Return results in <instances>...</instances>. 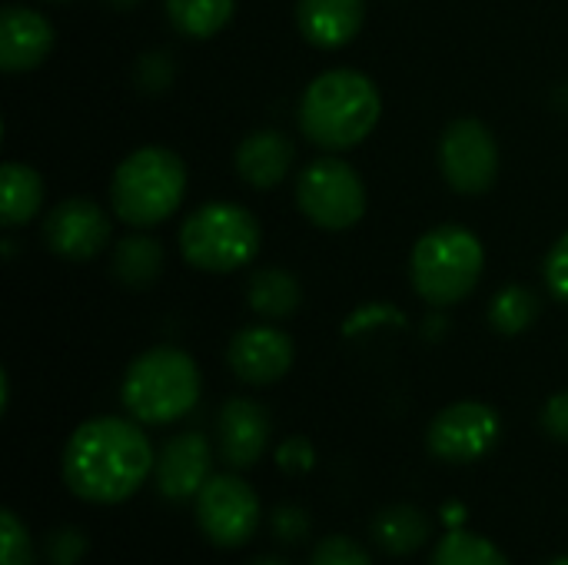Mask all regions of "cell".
Returning <instances> with one entry per match:
<instances>
[{
	"label": "cell",
	"instance_id": "cell-27",
	"mask_svg": "<svg viewBox=\"0 0 568 565\" xmlns=\"http://www.w3.org/2000/svg\"><path fill=\"white\" fill-rule=\"evenodd\" d=\"M310 565H373V556L349 536H326L313 549Z\"/></svg>",
	"mask_w": 568,
	"mask_h": 565
},
{
	"label": "cell",
	"instance_id": "cell-15",
	"mask_svg": "<svg viewBox=\"0 0 568 565\" xmlns=\"http://www.w3.org/2000/svg\"><path fill=\"white\" fill-rule=\"evenodd\" d=\"M53 50L50 20L23 3H7L0 10V67L7 73H23L40 67Z\"/></svg>",
	"mask_w": 568,
	"mask_h": 565
},
{
	"label": "cell",
	"instance_id": "cell-14",
	"mask_svg": "<svg viewBox=\"0 0 568 565\" xmlns=\"http://www.w3.org/2000/svg\"><path fill=\"white\" fill-rule=\"evenodd\" d=\"M273 423L270 413L246 396H233L223 403L220 420H216V443H220V456L226 460V466L233 470H250L253 463H260V456L266 453Z\"/></svg>",
	"mask_w": 568,
	"mask_h": 565
},
{
	"label": "cell",
	"instance_id": "cell-25",
	"mask_svg": "<svg viewBox=\"0 0 568 565\" xmlns=\"http://www.w3.org/2000/svg\"><path fill=\"white\" fill-rule=\"evenodd\" d=\"M0 533H3V549H0V565H33V543L27 526L7 509L0 513Z\"/></svg>",
	"mask_w": 568,
	"mask_h": 565
},
{
	"label": "cell",
	"instance_id": "cell-6",
	"mask_svg": "<svg viewBox=\"0 0 568 565\" xmlns=\"http://www.w3.org/2000/svg\"><path fill=\"white\" fill-rule=\"evenodd\" d=\"M263 230L240 203H206L180 226V253L203 273H233L260 253Z\"/></svg>",
	"mask_w": 568,
	"mask_h": 565
},
{
	"label": "cell",
	"instance_id": "cell-9",
	"mask_svg": "<svg viewBox=\"0 0 568 565\" xmlns=\"http://www.w3.org/2000/svg\"><path fill=\"white\" fill-rule=\"evenodd\" d=\"M439 163L453 190L479 196L499 176V143L486 123L463 117L446 127L439 143Z\"/></svg>",
	"mask_w": 568,
	"mask_h": 565
},
{
	"label": "cell",
	"instance_id": "cell-21",
	"mask_svg": "<svg viewBox=\"0 0 568 565\" xmlns=\"http://www.w3.org/2000/svg\"><path fill=\"white\" fill-rule=\"evenodd\" d=\"M163 273V246L153 236H123L113 250V276L126 286H150Z\"/></svg>",
	"mask_w": 568,
	"mask_h": 565
},
{
	"label": "cell",
	"instance_id": "cell-28",
	"mask_svg": "<svg viewBox=\"0 0 568 565\" xmlns=\"http://www.w3.org/2000/svg\"><path fill=\"white\" fill-rule=\"evenodd\" d=\"M270 529L280 543H303L310 536V516L300 506H276L270 516Z\"/></svg>",
	"mask_w": 568,
	"mask_h": 565
},
{
	"label": "cell",
	"instance_id": "cell-10",
	"mask_svg": "<svg viewBox=\"0 0 568 565\" xmlns=\"http://www.w3.org/2000/svg\"><path fill=\"white\" fill-rule=\"evenodd\" d=\"M503 436V420L493 406L463 400L446 406L429 426V453L443 463H476L483 460Z\"/></svg>",
	"mask_w": 568,
	"mask_h": 565
},
{
	"label": "cell",
	"instance_id": "cell-20",
	"mask_svg": "<svg viewBox=\"0 0 568 565\" xmlns=\"http://www.w3.org/2000/svg\"><path fill=\"white\" fill-rule=\"evenodd\" d=\"M246 300L253 313H260L263 320H286L300 310L303 290H300V280L286 273L283 266H263L250 276Z\"/></svg>",
	"mask_w": 568,
	"mask_h": 565
},
{
	"label": "cell",
	"instance_id": "cell-24",
	"mask_svg": "<svg viewBox=\"0 0 568 565\" xmlns=\"http://www.w3.org/2000/svg\"><path fill=\"white\" fill-rule=\"evenodd\" d=\"M429 565H509V559L489 539L466 529H449L433 549Z\"/></svg>",
	"mask_w": 568,
	"mask_h": 565
},
{
	"label": "cell",
	"instance_id": "cell-8",
	"mask_svg": "<svg viewBox=\"0 0 568 565\" xmlns=\"http://www.w3.org/2000/svg\"><path fill=\"white\" fill-rule=\"evenodd\" d=\"M193 503H196L200 533L220 549H236L250 543L253 533L260 529V516H263L260 500L253 486L233 473L210 476Z\"/></svg>",
	"mask_w": 568,
	"mask_h": 565
},
{
	"label": "cell",
	"instance_id": "cell-19",
	"mask_svg": "<svg viewBox=\"0 0 568 565\" xmlns=\"http://www.w3.org/2000/svg\"><path fill=\"white\" fill-rule=\"evenodd\" d=\"M43 206V180L33 167L7 160L0 170V223L23 226Z\"/></svg>",
	"mask_w": 568,
	"mask_h": 565
},
{
	"label": "cell",
	"instance_id": "cell-34",
	"mask_svg": "<svg viewBox=\"0 0 568 565\" xmlns=\"http://www.w3.org/2000/svg\"><path fill=\"white\" fill-rule=\"evenodd\" d=\"M549 565H568V556H559V559H552Z\"/></svg>",
	"mask_w": 568,
	"mask_h": 565
},
{
	"label": "cell",
	"instance_id": "cell-30",
	"mask_svg": "<svg viewBox=\"0 0 568 565\" xmlns=\"http://www.w3.org/2000/svg\"><path fill=\"white\" fill-rule=\"evenodd\" d=\"M546 283L559 300L568 303V233L552 243V250L546 256Z\"/></svg>",
	"mask_w": 568,
	"mask_h": 565
},
{
	"label": "cell",
	"instance_id": "cell-2",
	"mask_svg": "<svg viewBox=\"0 0 568 565\" xmlns=\"http://www.w3.org/2000/svg\"><path fill=\"white\" fill-rule=\"evenodd\" d=\"M383 100L376 83L349 67L320 73L300 100V130L323 150H353L379 123Z\"/></svg>",
	"mask_w": 568,
	"mask_h": 565
},
{
	"label": "cell",
	"instance_id": "cell-1",
	"mask_svg": "<svg viewBox=\"0 0 568 565\" xmlns=\"http://www.w3.org/2000/svg\"><path fill=\"white\" fill-rule=\"evenodd\" d=\"M156 470V453L136 420L93 416L73 430L63 450V483L97 506L130 500Z\"/></svg>",
	"mask_w": 568,
	"mask_h": 565
},
{
	"label": "cell",
	"instance_id": "cell-13",
	"mask_svg": "<svg viewBox=\"0 0 568 565\" xmlns=\"http://www.w3.org/2000/svg\"><path fill=\"white\" fill-rule=\"evenodd\" d=\"M210 466H213V450L203 433L190 430V433L173 436L170 443H163L156 456V470H153L160 496L170 503L196 500L206 480L213 476Z\"/></svg>",
	"mask_w": 568,
	"mask_h": 565
},
{
	"label": "cell",
	"instance_id": "cell-23",
	"mask_svg": "<svg viewBox=\"0 0 568 565\" xmlns=\"http://www.w3.org/2000/svg\"><path fill=\"white\" fill-rule=\"evenodd\" d=\"M539 316V296L526 286H503L489 303V323L503 336L529 330Z\"/></svg>",
	"mask_w": 568,
	"mask_h": 565
},
{
	"label": "cell",
	"instance_id": "cell-17",
	"mask_svg": "<svg viewBox=\"0 0 568 565\" xmlns=\"http://www.w3.org/2000/svg\"><path fill=\"white\" fill-rule=\"evenodd\" d=\"M366 0H296L300 33L320 50H339L363 30Z\"/></svg>",
	"mask_w": 568,
	"mask_h": 565
},
{
	"label": "cell",
	"instance_id": "cell-5",
	"mask_svg": "<svg viewBox=\"0 0 568 565\" xmlns=\"http://www.w3.org/2000/svg\"><path fill=\"white\" fill-rule=\"evenodd\" d=\"M483 266H486V250L479 236L456 223L436 226L426 236H419L409 260L416 293L439 310L463 303L479 286Z\"/></svg>",
	"mask_w": 568,
	"mask_h": 565
},
{
	"label": "cell",
	"instance_id": "cell-22",
	"mask_svg": "<svg viewBox=\"0 0 568 565\" xmlns=\"http://www.w3.org/2000/svg\"><path fill=\"white\" fill-rule=\"evenodd\" d=\"M236 0H166V17L173 30L193 40L216 37L233 20Z\"/></svg>",
	"mask_w": 568,
	"mask_h": 565
},
{
	"label": "cell",
	"instance_id": "cell-32",
	"mask_svg": "<svg viewBox=\"0 0 568 565\" xmlns=\"http://www.w3.org/2000/svg\"><path fill=\"white\" fill-rule=\"evenodd\" d=\"M443 516L449 519V526H459V519H463L466 513H463V506H446V509H443Z\"/></svg>",
	"mask_w": 568,
	"mask_h": 565
},
{
	"label": "cell",
	"instance_id": "cell-33",
	"mask_svg": "<svg viewBox=\"0 0 568 565\" xmlns=\"http://www.w3.org/2000/svg\"><path fill=\"white\" fill-rule=\"evenodd\" d=\"M250 565H290L286 559H280V556H260V559H253Z\"/></svg>",
	"mask_w": 568,
	"mask_h": 565
},
{
	"label": "cell",
	"instance_id": "cell-11",
	"mask_svg": "<svg viewBox=\"0 0 568 565\" xmlns=\"http://www.w3.org/2000/svg\"><path fill=\"white\" fill-rule=\"evenodd\" d=\"M43 236L57 256L80 263V260H93L97 253H103L110 240V220L100 203L87 196H70L50 210L43 223Z\"/></svg>",
	"mask_w": 568,
	"mask_h": 565
},
{
	"label": "cell",
	"instance_id": "cell-26",
	"mask_svg": "<svg viewBox=\"0 0 568 565\" xmlns=\"http://www.w3.org/2000/svg\"><path fill=\"white\" fill-rule=\"evenodd\" d=\"M87 556V536L73 526H60L43 539V559L50 565H77Z\"/></svg>",
	"mask_w": 568,
	"mask_h": 565
},
{
	"label": "cell",
	"instance_id": "cell-31",
	"mask_svg": "<svg viewBox=\"0 0 568 565\" xmlns=\"http://www.w3.org/2000/svg\"><path fill=\"white\" fill-rule=\"evenodd\" d=\"M542 430L559 440V443H568V393H556L546 410H542Z\"/></svg>",
	"mask_w": 568,
	"mask_h": 565
},
{
	"label": "cell",
	"instance_id": "cell-3",
	"mask_svg": "<svg viewBox=\"0 0 568 565\" xmlns=\"http://www.w3.org/2000/svg\"><path fill=\"white\" fill-rule=\"evenodd\" d=\"M123 410L146 426H166L186 416L200 400V370L193 356L176 346H153L140 353L120 386Z\"/></svg>",
	"mask_w": 568,
	"mask_h": 565
},
{
	"label": "cell",
	"instance_id": "cell-7",
	"mask_svg": "<svg viewBox=\"0 0 568 565\" xmlns=\"http://www.w3.org/2000/svg\"><path fill=\"white\" fill-rule=\"evenodd\" d=\"M296 203L313 226L349 230L366 213V186L346 160L320 157L300 173Z\"/></svg>",
	"mask_w": 568,
	"mask_h": 565
},
{
	"label": "cell",
	"instance_id": "cell-18",
	"mask_svg": "<svg viewBox=\"0 0 568 565\" xmlns=\"http://www.w3.org/2000/svg\"><path fill=\"white\" fill-rule=\"evenodd\" d=\"M369 533H373V543L386 556H413V553H419L429 543L433 523H429V516L423 509L399 503V506H386L373 519Z\"/></svg>",
	"mask_w": 568,
	"mask_h": 565
},
{
	"label": "cell",
	"instance_id": "cell-4",
	"mask_svg": "<svg viewBox=\"0 0 568 565\" xmlns=\"http://www.w3.org/2000/svg\"><path fill=\"white\" fill-rule=\"evenodd\" d=\"M186 193V167L166 147L133 150L113 173L110 203L130 226H156L173 216Z\"/></svg>",
	"mask_w": 568,
	"mask_h": 565
},
{
	"label": "cell",
	"instance_id": "cell-16",
	"mask_svg": "<svg viewBox=\"0 0 568 565\" xmlns=\"http://www.w3.org/2000/svg\"><path fill=\"white\" fill-rule=\"evenodd\" d=\"M293 160H296L293 140L283 130H273V127L253 130L236 147V173L253 190H273V186H280L290 176Z\"/></svg>",
	"mask_w": 568,
	"mask_h": 565
},
{
	"label": "cell",
	"instance_id": "cell-29",
	"mask_svg": "<svg viewBox=\"0 0 568 565\" xmlns=\"http://www.w3.org/2000/svg\"><path fill=\"white\" fill-rule=\"evenodd\" d=\"M276 463H280V470L300 476V473H310V470H313L316 450H313V443H310L306 436H290V440L276 450Z\"/></svg>",
	"mask_w": 568,
	"mask_h": 565
},
{
	"label": "cell",
	"instance_id": "cell-12",
	"mask_svg": "<svg viewBox=\"0 0 568 565\" xmlns=\"http://www.w3.org/2000/svg\"><path fill=\"white\" fill-rule=\"evenodd\" d=\"M226 360H230V370L250 383V386H270V383H280L293 360H296V346H293V336L276 330V326H246L240 330L233 340H230V350H226Z\"/></svg>",
	"mask_w": 568,
	"mask_h": 565
}]
</instances>
